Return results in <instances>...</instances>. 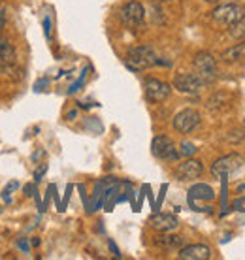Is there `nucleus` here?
Masks as SVG:
<instances>
[{
    "mask_svg": "<svg viewBox=\"0 0 245 260\" xmlns=\"http://www.w3.org/2000/svg\"><path fill=\"white\" fill-rule=\"evenodd\" d=\"M194 72L200 76L206 83H211L213 79L217 78V60L213 57L211 53L207 51H200L196 53V57L193 60Z\"/></svg>",
    "mask_w": 245,
    "mask_h": 260,
    "instance_id": "39448f33",
    "label": "nucleus"
},
{
    "mask_svg": "<svg viewBox=\"0 0 245 260\" xmlns=\"http://www.w3.org/2000/svg\"><path fill=\"white\" fill-rule=\"evenodd\" d=\"M206 81L196 74V72H193V74H177L174 78V89H177L179 92H183V94H200L202 91H204V87H206Z\"/></svg>",
    "mask_w": 245,
    "mask_h": 260,
    "instance_id": "423d86ee",
    "label": "nucleus"
},
{
    "mask_svg": "<svg viewBox=\"0 0 245 260\" xmlns=\"http://www.w3.org/2000/svg\"><path fill=\"white\" fill-rule=\"evenodd\" d=\"M155 243L162 249H179L185 243V240L181 236H161L155 240Z\"/></svg>",
    "mask_w": 245,
    "mask_h": 260,
    "instance_id": "4468645a",
    "label": "nucleus"
},
{
    "mask_svg": "<svg viewBox=\"0 0 245 260\" xmlns=\"http://www.w3.org/2000/svg\"><path fill=\"white\" fill-rule=\"evenodd\" d=\"M0 72H2V76L10 78L12 81H19V79L23 78L21 70L17 68V62H15V64H0Z\"/></svg>",
    "mask_w": 245,
    "mask_h": 260,
    "instance_id": "2eb2a0df",
    "label": "nucleus"
},
{
    "mask_svg": "<svg viewBox=\"0 0 245 260\" xmlns=\"http://www.w3.org/2000/svg\"><path fill=\"white\" fill-rule=\"evenodd\" d=\"M202 174H204V164L196 158H187L175 170V177L179 181H196L202 177Z\"/></svg>",
    "mask_w": 245,
    "mask_h": 260,
    "instance_id": "9d476101",
    "label": "nucleus"
},
{
    "mask_svg": "<svg viewBox=\"0 0 245 260\" xmlns=\"http://www.w3.org/2000/svg\"><path fill=\"white\" fill-rule=\"evenodd\" d=\"M204 2H207V4H217L219 0H204Z\"/></svg>",
    "mask_w": 245,
    "mask_h": 260,
    "instance_id": "b1692460",
    "label": "nucleus"
},
{
    "mask_svg": "<svg viewBox=\"0 0 245 260\" xmlns=\"http://www.w3.org/2000/svg\"><path fill=\"white\" fill-rule=\"evenodd\" d=\"M119 19H121L122 25L129 26V28H138V26L143 25L145 8L138 0H130V2L121 6V10H119Z\"/></svg>",
    "mask_w": 245,
    "mask_h": 260,
    "instance_id": "20e7f679",
    "label": "nucleus"
},
{
    "mask_svg": "<svg viewBox=\"0 0 245 260\" xmlns=\"http://www.w3.org/2000/svg\"><path fill=\"white\" fill-rule=\"evenodd\" d=\"M8 23V15H6V10H0V30L6 26Z\"/></svg>",
    "mask_w": 245,
    "mask_h": 260,
    "instance_id": "6ab92c4d",
    "label": "nucleus"
},
{
    "mask_svg": "<svg viewBox=\"0 0 245 260\" xmlns=\"http://www.w3.org/2000/svg\"><path fill=\"white\" fill-rule=\"evenodd\" d=\"M143 94H145L147 102H151V104H161V102L170 98L172 85L157 78H145L143 79Z\"/></svg>",
    "mask_w": 245,
    "mask_h": 260,
    "instance_id": "7ed1b4c3",
    "label": "nucleus"
},
{
    "mask_svg": "<svg viewBox=\"0 0 245 260\" xmlns=\"http://www.w3.org/2000/svg\"><path fill=\"white\" fill-rule=\"evenodd\" d=\"M202 117L200 113L193 108H187V110H181L177 115L174 117V128L179 132V134H191L193 130H196L200 126Z\"/></svg>",
    "mask_w": 245,
    "mask_h": 260,
    "instance_id": "1a4fd4ad",
    "label": "nucleus"
},
{
    "mask_svg": "<svg viewBox=\"0 0 245 260\" xmlns=\"http://www.w3.org/2000/svg\"><path fill=\"white\" fill-rule=\"evenodd\" d=\"M49 17H45V21H44V30H45V36H47V38H49Z\"/></svg>",
    "mask_w": 245,
    "mask_h": 260,
    "instance_id": "4be33fe9",
    "label": "nucleus"
},
{
    "mask_svg": "<svg viewBox=\"0 0 245 260\" xmlns=\"http://www.w3.org/2000/svg\"><path fill=\"white\" fill-rule=\"evenodd\" d=\"M241 164H243V156L239 155V153H228V155L221 156V158H217V160L211 164L209 174H211L213 177H225V176H228L230 172L238 170Z\"/></svg>",
    "mask_w": 245,
    "mask_h": 260,
    "instance_id": "6e6552de",
    "label": "nucleus"
},
{
    "mask_svg": "<svg viewBox=\"0 0 245 260\" xmlns=\"http://www.w3.org/2000/svg\"><path fill=\"white\" fill-rule=\"evenodd\" d=\"M196 145L194 143H191V142H183L181 143V151H179V155H183V156H191V155H194L196 153Z\"/></svg>",
    "mask_w": 245,
    "mask_h": 260,
    "instance_id": "a211bd4d",
    "label": "nucleus"
},
{
    "mask_svg": "<svg viewBox=\"0 0 245 260\" xmlns=\"http://www.w3.org/2000/svg\"><path fill=\"white\" fill-rule=\"evenodd\" d=\"M125 62H127V66H129L130 70L142 72V70L151 68V66L161 64V59L157 57V53L153 51V47L138 46V47H132V49L127 53Z\"/></svg>",
    "mask_w": 245,
    "mask_h": 260,
    "instance_id": "f257e3e1",
    "label": "nucleus"
},
{
    "mask_svg": "<svg viewBox=\"0 0 245 260\" xmlns=\"http://www.w3.org/2000/svg\"><path fill=\"white\" fill-rule=\"evenodd\" d=\"M191 198H213V190L209 189V187H206V185H196V187H193L191 189Z\"/></svg>",
    "mask_w": 245,
    "mask_h": 260,
    "instance_id": "f3484780",
    "label": "nucleus"
},
{
    "mask_svg": "<svg viewBox=\"0 0 245 260\" xmlns=\"http://www.w3.org/2000/svg\"><path fill=\"white\" fill-rule=\"evenodd\" d=\"M2 2H4V0H0V4H2Z\"/></svg>",
    "mask_w": 245,
    "mask_h": 260,
    "instance_id": "a878e982",
    "label": "nucleus"
},
{
    "mask_svg": "<svg viewBox=\"0 0 245 260\" xmlns=\"http://www.w3.org/2000/svg\"><path fill=\"white\" fill-rule=\"evenodd\" d=\"M45 170H47V166H45V164H42V166L38 168V172L34 174V179H36V181H40V179H42V176L45 174Z\"/></svg>",
    "mask_w": 245,
    "mask_h": 260,
    "instance_id": "aec40b11",
    "label": "nucleus"
},
{
    "mask_svg": "<svg viewBox=\"0 0 245 260\" xmlns=\"http://www.w3.org/2000/svg\"><path fill=\"white\" fill-rule=\"evenodd\" d=\"M151 228L157 230V232H162V234H170V232H174L175 228L179 226V221H177V217L175 215H170V213H157L151 217Z\"/></svg>",
    "mask_w": 245,
    "mask_h": 260,
    "instance_id": "9b49d317",
    "label": "nucleus"
},
{
    "mask_svg": "<svg viewBox=\"0 0 245 260\" xmlns=\"http://www.w3.org/2000/svg\"><path fill=\"white\" fill-rule=\"evenodd\" d=\"M245 59V42H239L236 46L228 47L223 55H221V60L226 62V64H234V62H239V60Z\"/></svg>",
    "mask_w": 245,
    "mask_h": 260,
    "instance_id": "ddd939ff",
    "label": "nucleus"
},
{
    "mask_svg": "<svg viewBox=\"0 0 245 260\" xmlns=\"http://www.w3.org/2000/svg\"><path fill=\"white\" fill-rule=\"evenodd\" d=\"M151 153L166 162H175L179 158V151L175 147V143L170 140L168 136H155L151 142Z\"/></svg>",
    "mask_w": 245,
    "mask_h": 260,
    "instance_id": "0eeeda50",
    "label": "nucleus"
},
{
    "mask_svg": "<svg viewBox=\"0 0 245 260\" xmlns=\"http://www.w3.org/2000/svg\"><path fill=\"white\" fill-rule=\"evenodd\" d=\"M177 258L181 260H209L211 258V249L204 245V243H194V245H187L183 247L177 254Z\"/></svg>",
    "mask_w": 245,
    "mask_h": 260,
    "instance_id": "f8f14e48",
    "label": "nucleus"
},
{
    "mask_svg": "<svg viewBox=\"0 0 245 260\" xmlns=\"http://www.w3.org/2000/svg\"><path fill=\"white\" fill-rule=\"evenodd\" d=\"M25 194L26 196H34L36 190H34V185H25Z\"/></svg>",
    "mask_w": 245,
    "mask_h": 260,
    "instance_id": "412c9836",
    "label": "nucleus"
},
{
    "mask_svg": "<svg viewBox=\"0 0 245 260\" xmlns=\"http://www.w3.org/2000/svg\"><path fill=\"white\" fill-rule=\"evenodd\" d=\"M19 247L23 249L25 253H28V245H26V241H25V240H21V241H19Z\"/></svg>",
    "mask_w": 245,
    "mask_h": 260,
    "instance_id": "5701e85b",
    "label": "nucleus"
},
{
    "mask_svg": "<svg viewBox=\"0 0 245 260\" xmlns=\"http://www.w3.org/2000/svg\"><path fill=\"white\" fill-rule=\"evenodd\" d=\"M228 32L234 40H245V17H241L234 25L228 26Z\"/></svg>",
    "mask_w": 245,
    "mask_h": 260,
    "instance_id": "dca6fc26",
    "label": "nucleus"
},
{
    "mask_svg": "<svg viewBox=\"0 0 245 260\" xmlns=\"http://www.w3.org/2000/svg\"><path fill=\"white\" fill-rule=\"evenodd\" d=\"M241 17H245V6L243 4H236V2H230V4H219L211 12V19L221 26H228L234 25L236 21H239Z\"/></svg>",
    "mask_w": 245,
    "mask_h": 260,
    "instance_id": "f03ea898",
    "label": "nucleus"
},
{
    "mask_svg": "<svg viewBox=\"0 0 245 260\" xmlns=\"http://www.w3.org/2000/svg\"><path fill=\"white\" fill-rule=\"evenodd\" d=\"M153 2H172V0H153Z\"/></svg>",
    "mask_w": 245,
    "mask_h": 260,
    "instance_id": "393cba45",
    "label": "nucleus"
}]
</instances>
